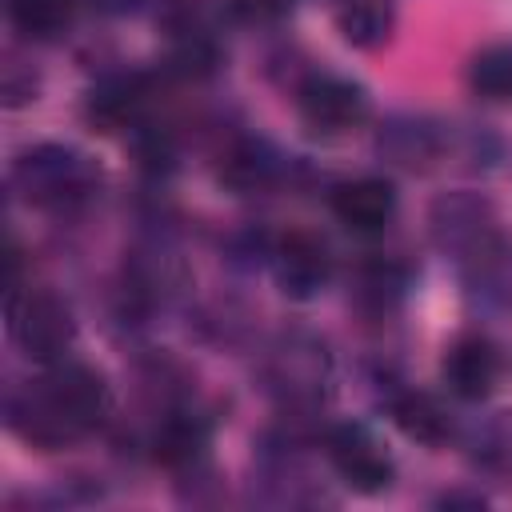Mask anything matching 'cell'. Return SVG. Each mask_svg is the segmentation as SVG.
<instances>
[{"instance_id":"30bf717a","label":"cell","mask_w":512,"mask_h":512,"mask_svg":"<svg viewBox=\"0 0 512 512\" xmlns=\"http://www.w3.org/2000/svg\"><path fill=\"white\" fill-rule=\"evenodd\" d=\"M148 80L140 72H108L84 96V120L96 132H124L144 120Z\"/></svg>"},{"instance_id":"52a82bcc","label":"cell","mask_w":512,"mask_h":512,"mask_svg":"<svg viewBox=\"0 0 512 512\" xmlns=\"http://www.w3.org/2000/svg\"><path fill=\"white\" fill-rule=\"evenodd\" d=\"M460 284L472 312L480 316L512 312V236L492 232L484 244H476L460 260Z\"/></svg>"},{"instance_id":"8992f818","label":"cell","mask_w":512,"mask_h":512,"mask_svg":"<svg viewBox=\"0 0 512 512\" xmlns=\"http://www.w3.org/2000/svg\"><path fill=\"white\" fill-rule=\"evenodd\" d=\"M496 232V208L488 196L456 188L432 200L428 208V236L444 256L464 260L476 244H484Z\"/></svg>"},{"instance_id":"ffe728a7","label":"cell","mask_w":512,"mask_h":512,"mask_svg":"<svg viewBox=\"0 0 512 512\" xmlns=\"http://www.w3.org/2000/svg\"><path fill=\"white\" fill-rule=\"evenodd\" d=\"M220 44L208 36V32H200V28H192V32H180L176 40H172V52H168V68L176 72V76H184V80H204V76H212L216 68H220Z\"/></svg>"},{"instance_id":"5bb4252c","label":"cell","mask_w":512,"mask_h":512,"mask_svg":"<svg viewBox=\"0 0 512 512\" xmlns=\"http://www.w3.org/2000/svg\"><path fill=\"white\" fill-rule=\"evenodd\" d=\"M280 176H284V156H280L268 140H260V136H244V140H236V144L220 156V180H224V188H232L236 196L264 192V188H272Z\"/></svg>"},{"instance_id":"2e32d148","label":"cell","mask_w":512,"mask_h":512,"mask_svg":"<svg viewBox=\"0 0 512 512\" xmlns=\"http://www.w3.org/2000/svg\"><path fill=\"white\" fill-rule=\"evenodd\" d=\"M208 444H212L208 416H200V412H172L156 428V436H152V456L160 464H168V468H196L204 460Z\"/></svg>"},{"instance_id":"7c38bea8","label":"cell","mask_w":512,"mask_h":512,"mask_svg":"<svg viewBox=\"0 0 512 512\" xmlns=\"http://www.w3.org/2000/svg\"><path fill=\"white\" fill-rule=\"evenodd\" d=\"M376 152L396 168L428 172L444 156V128L428 116H416V112L388 116L376 132Z\"/></svg>"},{"instance_id":"603a6c76","label":"cell","mask_w":512,"mask_h":512,"mask_svg":"<svg viewBox=\"0 0 512 512\" xmlns=\"http://www.w3.org/2000/svg\"><path fill=\"white\" fill-rule=\"evenodd\" d=\"M292 0H228V16L248 28H268L288 16Z\"/></svg>"},{"instance_id":"d6986e66","label":"cell","mask_w":512,"mask_h":512,"mask_svg":"<svg viewBox=\"0 0 512 512\" xmlns=\"http://www.w3.org/2000/svg\"><path fill=\"white\" fill-rule=\"evenodd\" d=\"M468 88L480 100H512V44H488L468 60Z\"/></svg>"},{"instance_id":"44dd1931","label":"cell","mask_w":512,"mask_h":512,"mask_svg":"<svg viewBox=\"0 0 512 512\" xmlns=\"http://www.w3.org/2000/svg\"><path fill=\"white\" fill-rule=\"evenodd\" d=\"M12 24L32 40H52L72 20V0H8Z\"/></svg>"},{"instance_id":"4fadbf2b","label":"cell","mask_w":512,"mask_h":512,"mask_svg":"<svg viewBox=\"0 0 512 512\" xmlns=\"http://www.w3.org/2000/svg\"><path fill=\"white\" fill-rule=\"evenodd\" d=\"M332 216L360 236H376L396 216V188L384 176H356L332 188Z\"/></svg>"},{"instance_id":"3957f363","label":"cell","mask_w":512,"mask_h":512,"mask_svg":"<svg viewBox=\"0 0 512 512\" xmlns=\"http://www.w3.org/2000/svg\"><path fill=\"white\" fill-rule=\"evenodd\" d=\"M264 380H268V392L284 408H316L328 396V384H332L328 348L316 336H304V332L280 336L268 352Z\"/></svg>"},{"instance_id":"7402d4cb","label":"cell","mask_w":512,"mask_h":512,"mask_svg":"<svg viewBox=\"0 0 512 512\" xmlns=\"http://www.w3.org/2000/svg\"><path fill=\"white\" fill-rule=\"evenodd\" d=\"M480 460L492 472H512V416H496L484 432H480Z\"/></svg>"},{"instance_id":"7a4b0ae2","label":"cell","mask_w":512,"mask_h":512,"mask_svg":"<svg viewBox=\"0 0 512 512\" xmlns=\"http://www.w3.org/2000/svg\"><path fill=\"white\" fill-rule=\"evenodd\" d=\"M8 180H12V192L24 204L60 212V208L84 204L100 188V168L88 152H80L72 144H60V140H44V144L24 148L12 160Z\"/></svg>"},{"instance_id":"9c48e42d","label":"cell","mask_w":512,"mask_h":512,"mask_svg":"<svg viewBox=\"0 0 512 512\" xmlns=\"http://www.w3.org/2000/svg\"><path fill=\"white\" fill-rule=\"evenodd\" d=\"M272 280L288 300H316L332 280V256L328 244L312 232H288L272 240L268 252Z\"/></svg>"},{"instance_id":"5b68a950","label":"cell","mask_w":512,"mask_h":512,"mask_svg":"<svg viewBox=\"0 0 512 512\" xmlns=\"http://www.w3.org/2000/svg\"><path fill=\"white\" fill-rule=\"evenodd\" d=\"M368 88L340 72H308L296 84V112L316 136H348L368 120Z\"/></svg>"},{"instance_id":"484cf974","label":"cell","mask_w":512,"mask_h":512,"mask_svg":"<svg viewBox=\"0 0 512 512\" xmlns=\"http://www.w3.org/2000/svg\"><path fill=\"white\" fill-rule=\"evenodd\" d=\"M488 500L480 496V492H444L440 500H436V508H484Z\"/></svg>"},{"instance_id":"6da1fadb","label":"cell","mask_w":512,"mask_h":512,"mask_svg":"<svg viewBox=\"0 0 512 512\" xmlns=\"http://www.w3.org/2000/svg\"><path fill=\"white\" fill-rule=\"evenodd\" d=\"M108 412H112V388L104 372L72 360H56L44 380H36L32 388L8 400V424L16 428V436H24L44 452L88 436L108 420Z\"/></svg>"},{"instance_id":"ac0fdd59","label":"cell","mask_w":512,"mask_h":512,"mask_svg":"<svg viewBox=\"0 0 512 512\" xmlns=\"http://www.w3.org/2000/svg\"><path fill=\"white\" fill-rule=\"evenodd\" d=\"M408 268L400 264V260H388V256H372V260H364L360 268H356V276H352V292H356V300L364 304V308H372V312H388V308H396L400 304V296L408 292Z\"/></svg>"},{"instance_id":"8fae6325","label":"cell","mask_w":512,"mask_h":512,"mask_svg":"<svg viewBox=\"0 0 512 512\" xmlns=\"http://www.w3.org/2000/svg\"><path fill=\"white\" fill-rule=\"evenodd\" d=\"M440 376H444V388L456 396V400H484L492 396L496 380H500V348L488 340V336H460L448 344L444 352V364H440Z\"/></svg>"},{"instance_id":"9a60e30c","label":"cell","mask_w":512,"mask_h":512,"mask_svg":"<svg viewBox=\"0 0 512 512\" xmlns=\"http://www.w3.org/2000/svg\"><path fill=\"white\" fill-rule=\"evenodd\" d=\"M388 416L392 424L416 440V444H428V448H440L452 440V416L448 408L432 396V392H416V388H404L388 400Z\"/></svg>"},{"instance_id":"d4e9b609","label":"cell","mask_w":512,"mask_h":512,"mask_svg":"<svg viewBox=\"0 0 512 512\" xmlns=\"http://www.w3.org/2000/svg\"><path fill=\"white\" fill-rule=\"evenodd\" d=\"M28 100H36V76L28 72V76L20 80V64H8V76H4V104H8V108H20V104H28Z\"/></svg>"},{"instance_id":"ba28073f","label":"cell","mask_w":512,"mask_h":512,"mask_svg":"<svg viewBox=\"0 0 512 512\" xmlns=\"http://www.w3.org/2000/svg\"><path fill=\"white\" fill-rule=\"evenodd\" d=\"M324 448H328V460L336 468V476L352 488V492H364V496H376L392 484L396 468H392V456L384 452V444L364 428V424H336L328 436H324Z\"/></svg>"},{"instance_id":"277c9868","label":"cell","mask_w":512,"mask_h":512,"mask_svg":"<svg viewBox=\"0 0 512 512\" xmlns=\"http://www.w3.org/2000/svg\"><path fill=\"white\" fill-rule=\"evenodd\" d=\"M8 336L16 340V348L40 364H56L68 356L72 340H76V320L68 312V304L52 292H8Z\"/></svg>"},{"instance_id":"e0dca14e","label":"cell","mask_w":512,"mask_h":512,"mask_svg":"<svg viewBox=\"0 0 512 512\" xmlns=\"http://www.w3.org/2000/svg\"><path fill=\"white\" fill-rule=\"evenodd\" d=\"M336 28L352 48H380L396 32V12L388 0H344L336 12Z\"/></svg>"},{"instance_id":"cb8c5ba5","label":"cell","mask_w":512,"mask_h":512,"mask_svg":"<svg viewBox=\"0 0 512 512\" xmlns=\"http://www.w3.org/2000/svg\"><path fill=\"white\" fill-rule=\"evenodd\" d=\"M136 156L148 172H172L176 168V148H172V136L168 132H144L136 140Z\"/></svg>"}]
</instances>
